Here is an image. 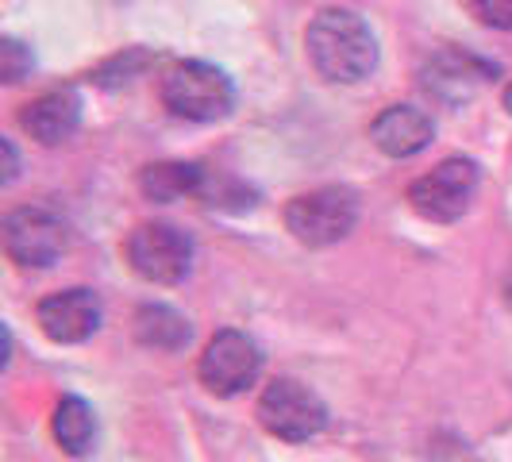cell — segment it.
<instances>
[{"instance_id":"cell-1","label":"cell","mask_w":512,"mask_h":462,"mask_svg":"<svg viewBox=\"0 0 512 462\" xmlns=\"http://www.w3.org/2000/svg\"><path fill=\"white\" fill-rule=\"evenodd\" d=\"M308 62L328 81H362L378 66V39L370 24L347 8H324L305 31Z\"/></svg>"},{"instance_id":"cell-2","label":"cell","mask_w":512,"mask_h":462,"mask_svg":"<svg viewBox=\"0 0 512 462\" xmlns=\"http://www.w3.org/2000/svg\"><path fill=\"white\" fill-rule=\"evenodd\" d=\"M359 224V197L343 185H324L285 205V228L305 247H332Z\"/></svg>"},{"instance_id":"cell-3","label":"cell","mask_w":512,"mask_h":462,"mask_svg":"<svg viewBox=\"0 0 512 462\" xmlns=\"http://www.w3.org/2000/svg\"><path fill=\"white\" fill-rule=\"evenodd\" d=\"M162 104L193 124H212L224 120L235 104L231 77L208 62H181L170 74L162 77Z\"/></svg>"},{"instance_id":"cell-4","label":"cell","mask_w":512,"mask_h":462,"mask_svg":"<svg viewBox=\"0 0 512 462\" xmlns=\"http://www.w3.org/2000/svg\"><path fill=\"white\" fill-rule=\"evenodd\" d=\"M258 420H262V428L270 436L285 439V443H305V439L324 432L328 409L305 382L274 378L258 397Z\"/></svg>"},{"instance_id":"cell-5","label":"cell","mask_w":512,"mask_h":462,"mask_svg":"<svg viewBox=\"0 0 512 462\" xmlns=\"http://www.w3.org/2000/svg\"><path fill=\"white\" fill-rule=\"evenodd\" d=\"M478 178L482 174H478L474 158H443L432 174L409 185V205L416 208V216H424L432 224H455L474 201Z\"/></svg>"},{"instance_id":"cell-6","label":"cell","mask_w":512,"mask_h":462,"mask_svg":"<svg viewBox=\"0 0 512 462\" xmlns=\"http://www.w3.org/2000/svg\"><path fill=\"white\" fill-rule=\"evenodd\" d=\"M131 270L151 285H178L193 266V239L174 224H139L124 243Z\"/></svg>"},{"instance_id":"cell-7","label":"cell","mask_w":512,"mask_h":462,"mask_svg":"<svg viewBox=\"0 0 512 462\" xmlns=\"http://www.w3.org/2000/svg\"><path fill=\"white\" fill-rule=\"evenodd\" d=\"M197 370H201L205 389H212L216 397H235L247 385H255L258 370H262V351L247 332L224 328L208 339Z\"/></svg>"},{"instance_id":"cell-8","label":"cell","mask_w":512,"mask_h":462,"mask_svg":"<svg viewBox=\"0 0 512 462\" xmlns=\"http://www.w3.org/2000/svg\"><path fill=\"white\" fill-rule=\"evenodd\" d=\"M4 251L16 266H51L66 251V224L47 208H16L4 216Z\"/></svg>"},{"instance_id":"cell-9","label":"cell","mask_w":512,"mask_h":462,"mask_svg":"<svg viewBox=\"0 0 512 462\" xmlns=\"http://www.w3.org/2000/svg\"><path fill=\"white\" fill-rule=\"evenodd\" d=\"M35 320L51 343H85L101 328V301L93 289H62L39 301Z\"/></svg>"},{"instance_id":"cell-10","label":"cell","mask_w":512,"mask_h":462,"mask_svg":"<svg viewBox=\"0 0 512 462\" xmlns=\"http://www.w3.org/2000/svg\"><path fill=\"white\" fill-rule=\"evenodd\" d=\"M489 77H493V66L482 62V58H474V54L466 51H439L432 54L428 62H424V70H420V85H424V93L428 97H436L443 104H462L470 101L482 85H486Z\"/></svg>"},{"instance_id":"cell-11","label":"cell","mask_w":512,"mask_h":462,"mask_svg":"<svg viewBox=\"0 0 512 462\" xmlns=\"http://www.w3.org/2000/svg\"><path fill=\"white\" fill-rule=\"evenodd\" d=\"M436 135V124L424 108L416 104H389L385 112H378V120L370 124V139L374 147L389 158H412L420 154Z\"/></svg>"},{"instance_id":"cell-12","label":"cell","mask_w":512,"mask_h":462,"mask_svg":"<svg viewBox=\"0 0 512 462\" xmlns=\"http://www.w3.org/2000/svg\"><path fill=\"white\" fill-rule=\"evenodd\" d=\"M77 124H81V97H77V89H70V85L35 97L20 112V128L35 143H43V147H54V143L70 139L77 131Z\"/></svg>"},{"instance_id":"cell-13","label":"cell","mask_w":512,"mask_h":462,"mask_svg":"<svg viewBox=\"0 0 512 462\" xmlns=\"http://www.w3.org/2000/svg\"><path fill=\"white\" fill-rule=\"evenodd\" d=\"M139 189L147 201H158V205H170L181 197H201L205 170L197 162H154L139 174Z\"/></svg>"},{"instance_id":"cell-14","label":"cell","mask_w":512,"mask_h":462,"mask_svg":"<svg viewBox=\"0 0 512 462\" xmlns=\"http://www.w3.org/2000/svg\"><path fill=\"white\" fill-rule=\"evenodd\" d=\"M135 339L143 347H151V351H181L193 339V328H189V320L181 316L178 308L143 305L135 312Z\"/></svg>"},{"instance_id":"cell-15","label":"cell","mask_w":512,"mask_h":462,"mask_svg":"<svg viewBox=\"0 0 512 462\" xmlns=\"http://www.w3.org/2000/svg\"><path fill=\"white\" fill-rule=\"evenodd\" d=\"M51 432L66 455L81 459V455H89V447L97 439V416L81 397H62L58 409H54Z\"/></svg>"},{"instance_id":"cell-16","label":"cell","mask_w":512,"mask_h":462,"mask_svg":"<svg viewBox=\"0 0 512 462\" xmlns=\"http://www.w3.org/2000/svg\"><path fill=\"white\" fill-rule=\"evenodd\" d=\"M151 62H154L151 51H143V47H128L124 54L108 58V62H104L93 77H97V85H104V89H116V85H128V81H135V77L143 74Z\"/></svg>"},{"instance_id":"cell-17","label":"cell","mask_w":512,"mask_h":462,"mask_svg":"<svg viewBox=\"0 0 512 462\" xmlns=\"http://www.w3.org/2000/svg\"><path fill=\"white\" fill-rule=\"evenodd\" d=\"M27 74H31V51H27L20 39L4 35V39H0V77H4L8 85H16V81H24Z\"/></svg>"},{"instance_id":"cell-18","label":"cell","mask_w":512,"mask_h":462,"mask_svg":"<svg viewBox=\"0 0 512 462\" xmlns=\"http://www.w3.org/2000/svg\"><path fill=\"white\" fill-rule=\"evenodd\" d=\"M474 16L486 27L512 31V0H474Z\"/></svg>"},{"instance_id":"cell-19","label":"cell","mask_w":512,"mask_h":462,"mask_svg":"<svg viewBox=\"0 0 512 462\" xmlns=\"http://www.w3.org/2000/svg\"><path fill=\"white\" fill-rule=\"evenodd\" d=\"M0 154H4V185H8V181H16V174H20V162H16V147H12V143H8V139H0Z\"/></svg>"},{"instance_id":"cell-20","label":"cell","mask_w":512,"mask_h":462,"mask_svg":"<svg viewBox=\"0 0 512 462\" xmlns=\"http://www.w3.org/2000/svg\"><path fill=\"white\" fill-rule=\"evenodd\" d=\"M505 305L512 308V270H509V278H505Z\"/></svg>"},{"instance_id":"cell-21","label":"cell","mask_w":512,"mask_h":462,"mask_svg":"<svg viewBox=\"0 0 512 462\" xmlns=\"http://www.w3.org/2000/svg\"><path fill=\"white\" fill-rule=\"evenodd\" d=\"M505 108H509V116H512V85L505 89Z\"/></svg>"}]
</instances>
